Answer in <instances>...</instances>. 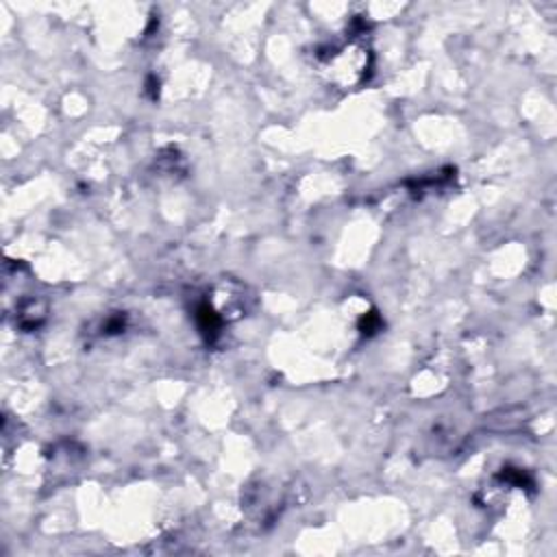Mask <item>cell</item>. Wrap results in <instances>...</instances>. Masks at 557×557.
Returning <instances> with one entry per match:
<instances>
[{
    "mask_svg": "<svg viewBox=\"0 0 557 557\" xmlns=\"http://www.w3.org/2000/svg\"><path fill=\"white\" fill-rule=\"evenodd\" d=\"M320 67L324 76L335 85L352 87L366 78V72L370 67V52L361 44H346L320 57Z\"/></svg>",
    "mask_w": 557,
    "mask_h": 557,
    "instance_id": "obj_1",
    "label": "cell"
}]
</instances>
